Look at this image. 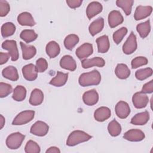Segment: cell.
Instances as JSON below:
<instances>
[{"mask_svg": "<svg viewBox=\"0 0 153 153\" xmlns=\"http://www.w3.org/2000/svg\"><path fill=\"white\" fill-rule=\"evenodd\" d=\"M22 74L23 77L29 81L35 80L38 76V71L36 66L32 63L24 66L22 68Z\"/></svg>", "mask_w": 153, "mask_h": 153, "instance_id": "cell-10", "label": "cell"}, {"mask_svg": "<svg viewBox=\"0 0 153 153\" xmlns=\"http://www.w3.org/2000/svg\"><path fill=\"white\" fill-rule=\"evenodd\" d=\"M25 151L26 153H39L41 151V149L36 142L30 140L26 144Z\"/></svg>", "mask_w": 153, "mask_h": 153, "instance_id": "cell-38", "label": "cell"}, {"mask_svg": "<svg viewBox=\"0 0 153 153\" xmlns=\"http://www.w3.org/2000/svg\"><path fill=\"white\" fill-rule=\"evenodd\" d=\"M36 68L38 72H43L48 68V63L44 58H39L36 62Z\"/></svg>", "mask_w": 153, "mask_h": 153, "instance_id": "cell-42", "label": "cell"}, {"mask_svg": "<svg viewBox=\"0 0 153 153\" xmlns=\"http://www.w3.org/2000/svg\"><path fill=\"white\" fill-rule=\"evenodd\" d=\"M133 3L134 1L133 0H117L116 1L117 5L121 8L127 16L131 14Z\"/></svg>", "mask_w": 153, "mask_h": 153, "instance_id": "cell-35", "label": "cell"}, {"mask_svg": "<svg viewBox=\"0 0 153 153\" xmlns=\"http://www.w3.org/2000/svg\"><path fill=\"white\" fill-rule=\"evenodd\" d=\"M44 100L43 92L38 88H35L32 90L29 98V103L33 106H38L41 105Z\"/></svg>", "mask_w": 153, "mask_h": 153, "instance_id": "cell-22", "label": "cell"}, {"mask_svg": "<svg viewBox=\"0 0 153 153\" xmlns=\"http://www.w3.org/2000/svg\"><path fill=\"white\" fill-rule=\"evenodd\" d=\"M124 21L121 13L117 10L111 11L108 15V23L111 27H115L121 24Z\"/></svg>", "mask_w": 153, "mask_h": 153, "instance_id": "cell-16", "label": "cell"}, {"mask_svg": "<svg viewBox=\"0 0 153 153\" xmlns=\"http://www.w3.org/2000/svg\"><path fill=\"white\" fill-rule=\"evenodd\" d=\"M103 7L102 4L97 1H93L90 2L86 9V14L88 19H92L93 17L96 16L102 12Z\"/></svg>", "mask_w": 153, "mask_h": 153, "instance_id": "cell-15", "label": "cell"}, {"mask_svg": "<svg viewBox=\"0 0 153 153\" xmlns=\"http://www.w3.org/2000/svg\"><path fill=\"white\" fill-rule=\"evenodd\" d=\"M60 65L62 68L71 71H74L76 68V62L70 55L64 56L60 59Z\"/></svg>", "mask_w": 153, "mask_h": 153, "instance_id": "cell-19", "label": "cell"}, {"mask_svg": "<svg viewBox=\"0 0 153 153\" xmlns=\"http://www.w3.org/2000/svg\"><path fill=\"white\" fill-rule=\"evenodd\" d=\"M152 69L151 68H146L137 70L135 73V76L138 80H144L152 75Z\"/></svg>", "mask_w": 153, "mask_h": 153, "instance_id": "cell-37", "label": "cell"}, {"mask_svg": "<svg viewBox=\"0 0 153 153\" xmlns=\"http://www.w3.org/2000/svg\"><path fill=\"white\" fill-rule=\"evenodd\" d=\"M25 136L19 132L10 134L6 139V145L10 149H17L20 147Z\"/></svg>", "mask_w": 153, "mask_h": 153, "instance_id": "cell-3", "label": "cell"}, {"mask_svg": "<svg viewBox=\"0 0 153 153\" xmlns=\"http://www.w3.org/2000/svg\"><path fill=\"white\" fill-rule=\"evenodd\" d=\"M10 55L9 54V53H0V64L2 65L5 63H7V62L9 58H10Z\"/></svg>", "mask_w": 153, "mask_h": 153, "instance_id": "cell-46", "label": "cell"}, {"mask_svg": "<svg viewBox=\"0 0 153 153\" xmlns=\"http://www.w3.org/2000/svg\"><path fill=\"white\" fill-rule=\"evenodd\" d=\"M92 137L87 133L81 130H74L69 135L66 145L69 146H74L81 143L89 140Z\"/></svg>", "mask_w": 153, "mask_h": 153, "instance_id": "cell-2", "label": "cell"}, {"mask_svg": "<svg viewBox=\"0 0 153 153\" xmlns=\"http://www.w3.org/2000/svg\"><path fill=\"white\" fill-rule=\"evenodd\" d=\"M137 32L142 38H145L151 31V25L149 20L138 24L136 26Z\"/></svg>", "mask_w": 153, "mask_h": 153, "instance_id": "cell-30", "label": "cell"}, {"mask_svg": "<svg viewBox=\"0 0 153 153\" xmlns=\"http://www.w3.org/2000/svg\"><path fill=\"white\" fill-rule=\"evenodd\" d=\"M0 123H1V129H2L5 124V118L2 115H0Z\"/></svg>", "mask_w": 153, "mask_h": 153, "instance_id": "cell-48", "label": "cell"}, {"mask_svg": "<svg viewBox=\"0 0 153 153\" xmlns=\"http://www.w3.org/2000/svg\"><path fill=\"white\" fill-rule=\"evenodd\" d=\"M145 133L139 129H130L126 131L124 135V139L131 142H139L145 139Z\"/></svg>", "mask_w": 153, "mask_h": 153, "instance_id": "cell-9", "label": "cell"}, {"mask_svg": "<svg viewBox=\"0 0 153 153\" xmlns=\"http://www.w3.org/2000/svg\"><path fill=\"white\" fill-rule=\"evenodd\" d=\"M46 53L50 58L57 56L60 51L59 45L54 41H50L46 45Z\"/></svg>", "mask_w": 153, "mask_h": 153, "instance_id": "cell-28", "label": "cell"}, {"mask_svg": "<svg viewBox=\"0 0 153 153\" xmlns=\"http://www.w3.org/2000/svg\"><path fill=\"white\" fill-rule=\"evenodd\" d=\"M68 78V74H65L60 71L57 72L56 76L51 79L50 84L55 87H62L67 82Z\"/></svg>", "mask_w": 153, "mask_h": 153, "instance_id": "cell-26", "label": "cell"}, {"mask_svg": "<svg viewBox=\"0 0 153 153\" xmlns=\"http://www.w3.org/2000/svg\"><path fill=\"white\" fill-rule=\"evenodd\" d=\"M2 76L11 81H16L19 79V74L17 69L13 66H8L2 71Z\"/></svg>", "mask_w": 153, "mask_h": 153, "instance_id": "cell-27", "label": "cell"}, {"mask_svg": "<svg viewBox=\"0 0 153 153\" xmlns=\"http://www.w3.org/2000/svg\"><path fill=\"white\" fill-rule=\"evenodd\" d=\"M134 106L137 109H142L146 106L149 102L148 97L142 91L135 93L132 97Z\"/></svg>", "mask_w": 153, "mask_h": 153, "instance_id": "cell-8", "label": "cell"}, {"mask_svg": "<svg viewBox=\"0 0 153 153\" xmlns=\"http://www.w3.org/2000/svg\"><path fill=\"white\" fill-rule=\"evenodd\" d=\"M48 130L49 127L45 123L38 121L32 126L30 132L37 136H44L48 132Z\"/></svg>", "mask_w": 153, "mask_h": 153, "instance_id": "cell-6", "label": "cell"}, {"mask_svg": "<svg viewBox=\"0 0 153 153\" xmlns=\"http://www.w3.org/2000/svg\"><path fill=\"white\" fill-rule=\"evenodd\" d=\"M20 44L22 50V56L23 59L29 60L35 56L36 53V50L34 46L27 45L22 42H20Z\"/></svg>", "mask_w": 153, "mask_h": 153, "instance_id": "cell-25", "label": "cell"}, {"mask_svg": "<svg viewBox=\"0 0 153 153\" xmlns=\"http://www.w3.org/2000/svg\"><path fill=\"white\" fill-rule=\"evenodd\" d=\"M104 27V19L102 17H99L94 20L89 26L88 30L92 36H94L100 32Z\"/></svg>", "mask_w": 153, "mask_h": 153, "instance_id": "cell-23", "label": "cell"}, {"mask_svg": "<svg viewBox=\"0 0 153 153\" xmlns=\"http://www.w3.org/2000/svg\"><path fill=\"white\" fill-rule=\"evenodd\" d=\"M17 22L22 26H33L36 24L32 16L28 12L20 13L17 17Z\"/></svg>", "mask_w": 153, "mask_h": 153, "instance_id": "cell-20", "label": "cell"}, {"mask_svg": "<svg viewBox=\"0 0 153 153\" xmlns=\"http://www.w3.org/2000/svg\"><path fill=\"white\" fill-rule=\"evenodd\" d=\"M10 10L8 2L4 0H0V16L4 17L8 14Z\"/></svg>", "mask_w": 153, "mask_h": 153, "instance_id": "cell-43", "label": "cell"}, {"mask_svg": "<svg viewBox=\"0 0 153 153\" xmlns=\"http://www.w3.org/2000/svg\"><path fill=\"white\" fill-rule=\"evenodd\" d=\"M101 81V75L97 70H93L89 72L82 74L78 79L80 85L82 87H88L91 85H97Z\"/></svg>", "mask_w": 153, "mask_h": 153, "instance_id": "cell-1", "label": "cell"}, {"mask_svg": "<svg viewBox=\"0 0 153 153\" xmlns=\"http://www.w3.org/2000/svg\"><path fill=\"white\" fill-rule=\"evenodd\" d=\"M108 130L110 135L115 137L118 136L121 132V125L115 120L111 121L108 126Z\"/></svg>", "mask_w": 153, "mask_h": 153, "instance_id": "cell-36", "label": "cell"}, {"mask_svg": "<svg viewBox=\"0 0 153 153\" xmlns=\"http://www.w3.org/2000/svg\"><path fill=\"white\" fill-rule=\"evenodd\" d=\"M111 115V111L109 108L102 106L97 108L94 113V119L99 122H103L108 119Z\"/></svg>", "mask_w": 153, "mask_h": 153, "instance_id": "cell-18", "label": "cell"}, {"mask_svg": "<svg viewBox=\"0 0 153 153\" xmlns=\"http://www.w3.org/2000/svg\"><path fill=\"white\" fill-rule=\"evenodd\" d=\"M149 120V114L148 111L136 114L131 120L130 123L134 125L143 126L146 124Z\"/></svg>", "mask_w": 153, "mask_h": 153, "instance_id": "cell-21", "label": "cell"}, {"mask_svg": "<svg viewBox=\"0 0 153 153\" xmlns=\"http://www.w3.org/2000/svg\"><path fill=\"white\" fill-rule=\"evenodd\" d=\"M137 45L136 35L133 32H131L123 44V51L126 54H131L136 51L137 49Z\"/></svg>", "mask_w": 153, "mask_h": 153, "instance_id": "cell-7", "label": "cell"}, {"mask_svg": "<svg viewBox=\"0 0 153 153\" xmlns=\"http://www.w3.org/2000/svg\"><path fill=\"white\" fill-rule=\"evenodd\" d=\"M3 49L8 51L12 61H16L19 59V51L15 40H5L2 44Z\"/></svg>", "mask_w": 153, "mask_h": 153, "instance_id": "cell-5", "label": "cell"}, {"mask_svg": "<svg viewBox=\"0 0 153 153\" xmlns=\"http://www.w3.org/2000/svg\"><path fill=\"white\" fill-rule=\"evenodd\" d=\"M93 52V45L86 42L82 44L76 50V55L79 59H84L92 54Z\"/></svg>", "mask_w": 153, "mask_h": 153, "instance_id": "cell-12", "label": "cell"}, {"mask_svg": "<svg viewBox=\"0 0 153 153\" xmlns=\"http://www.w3.org/2000/svg\"><path fill=\"white\" fill-rule=\"evenodd\" d=\"M79 37L75 34L68 35L64 40V45L69 50H72L73 48L78 43Z\"/></svg>", "mask_w": 153, "mask_h": 153, "instance_id": "cell-34", "label": "cell"}, {"mask_svg": "<svg viewBox=\"0 0 153 153\" xmlns=\"http://www.w3.org/2000/svg\"><path fill=\"white\" fill-rule=\"evenodd\" d=\"M153 91V80L145 84L142 87V92L143 93H151Z\"/></svg>", "mask_w": 153, "mask_h": 153, "instance_id": "cell-44", "label": "cell"}, {"mask_svg": "<svg viewBox=\"0 0 153 153\" xmlns=\"http://www.w3.org/2000/svg\"><path fill=\"white\" fill-rule=\"evenodd\" d=\"M15 31L16 26L11 22L5 23L1 26V35L4 38H7L13 35Z\"/></svg>", "mask_w": 153, "mask_h": 153, "instance_id": "cell-33", "label": "cell"}, {"mask_svg": "<svg viewBox=\"0 0 153 153\" xmlns=\"http://www.w3.org/2000/svg\"><path fill=\"white\" fill-rule=\"evenodd\" d=\"M152 11V7L151 6H143L139 5L136 7L134 18L136 20H140L149 16Z\"/></svg>", "mask_w": 153, "mask_h": 153, "instance_id": "cell-13", "label": "cell"}, {"mask_svg": "<svg viewBox=\"0 0 153 153\" xmlns=\"http://www.w3.org/2000/svg\"><path fill=\"white\" fill-rule=\"evenodd\" d=\"M84 103L88 106L96 104L99 100V94L96 90H90L85 92L82 95Z\"/></svg>", "mask_w": 153, "mask_h": 153, "instance_id": "cell-14", "label": "cell"}, {"mask_svg": "<svg viewBox=\"0 0 153 153\" xmlns=\"http://www.w3.org/2000/svg\"><path fill=\"white\" fill-rule=\"evenodd\" d=\"M35 116L33 111H24L19 113L13 120L12 124L15 126L23 125L31 121Z\"/></svg>", "mask_w": 153, "mask_h": 153, "instance_id": "cell-4", "label": "cell"}, {"mask_svg": "<svg viewBox=\"0 0 153 153\" xmlns=\"http://www.w3.org/2000/svg\"><path fill=\"white\" fill-rule=\"evenodd\" d=\"M81 65L83 68L87 69L93 66L103 67L105 65V61L103 59L100 57H96L92 59H84L81 61Z\"/></svg>", "mask_w": 153, "mask_h": 153, "instance_id": "cell-17", "label": "cell"}, {"mask_svg": "<svg viewBox=\"0 0 153 153\" xmlns=\"http://www.w3.org/2000/svg\"><path fill=\"white\" fill-rule=\"evenodd\" d=\"M26 96V90L22 85H17L13 91V99L17 102H21L25 99Z\"/></svg>", "mask_w": 153, "mask_h": 153, "instance_id": "cell-31", "label": "cell"}, {"mask_svg": "<svg viewBox=\"0 0 153 153\" xmlns=\"http://www.w3.org/2000/svg\"><path fill=\"white\" fill-rule=\"evenodd\" d=\"M13 91L12 86L7 83L0 82V97L1 98L7 97Z\"/></svg>", "mask_w": 153, "mask_h": 153, "instance_id": "cell-41", "label": "cell"}, {"mask_svg": "<svg viewBox=\"0 0 153 153\" xmlns=\"http://www.w3.org/2000/svg\"><path fill=\"white\" fill-rule=\"evenodd\" d=\"M96 42L97 44V50L99 53H105L109 50L110 43L107 35H102L97 38Z\"/></svg>", "mask_w": 153, "mask_h": 153, "instance_id": "cell-24", "label": "cell"}, {"mask_svg": "<svg viewBox=\"0 0 153 153\" xmlns=\"http://www.w3.org/2000/svg\"><path fill=\"white\" fill-rule=\"evenodd\" d=\"M60 153V149L56 146H51L48 149H47L46 151V153Z\"/></svg>", "mask_w": 153, "mask_h": 153, "instance_id": "cell-47", "label": "cell"}, {"mask_svg": "<svg viewBox=\"0 0 153 153\" xmlns=\"http://www.w3.org/2000/svg\"><path fill=\"white\" fill-rule=\"evenodd\" d=\"M127 33V29L125 27H122L115 31L113 34V40L116 44H120L123 38Z\"/></svg>", "mask_w": 153, "mask_h": 153, "instance_id": "cell-39", "label": "cell"}, {"mask_svg": "<svg viewBox=\"0 0 153 153\" xmlns=\"http://www.w3.org/2000/svg\"><path fill=\"white\" fill-rule=\"evenodd\" d=\"M82 2V0H67L66 3L71 8H76L81 6Z\"/></svg>", "mask_w": 153, "mask_h": 153, "instance_id": "cell-45", "label": "cell"}, {"mask_svg": "<svg viewBox=\"0 0 153 153\" xmlns=\"http://www.w3.org/2000/svg\"><path fill=\"white\" fill-rule=\"evenodd\" d=\"M20 37L26 43H29L35 41L37 38L38 35L32 29H25L20 33Z\"/></svg>", "mask_w": 153, "mask_h": 153, "instance_id": "cell-32", "label": "cell"}, {"mask_svg": "<svg viewBox=\"0 0 153 153\" xmlns=\"http://www.w3.org/2000/svg\"><path fill=\"white\" fill-rule=\"evenodd\" d=\"M115 73L116 76L120 79H126L130 75V71L128 66L124 63H119L117 65Z\"/></svg>", "mask_w": 153, "mask_h": 153, "instance_id": "cell-29", "label": "cell"}, {"mask_svg": "<svg viewBox=\"0 0 153 153\" xmlns=\"http://www.w3.org/2000/svg\"><path fill=\"white\" fill-rule=\"evenodd\" d=\"M115 111L117 117L121 119L126 118L130 113L128 104L124 101H120L115 105Z\"/></svg>", "mask_w": 153, "mask_h": 153, "instance_id": "cell-11", "label": "cell"}, {"mask_svg": "<svg viewBox=\"0 0 153 153\" xmlns=\"http://www.w3.org/2000/svg\"><path fill=\"white\" fill-rule=\"evenodd\" d=\"M148 60L145 57L138 56L132 60L131 63V68L133 69H136L140 66L146 65L148 63Z\"/></svg>", "mask_w": 153, "mask_h": 153, "instance_id": "cell-40", "label": "cell"}]
</instances>
